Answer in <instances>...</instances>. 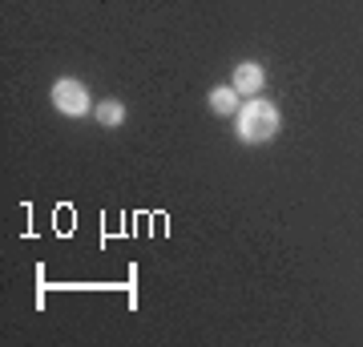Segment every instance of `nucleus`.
I'll return each instance as SVG.
<instances>
[{"label": "nucleus", "mask_w": 363, "mask_h": 347, "mask_svg": "<svg viewBox=\"0 0 363 347\" xmlns=\"http://www.w3.org/2000/svg\"><path fill=\"white\" fill-rule=\"evenodd\" d=\"M234 133H238V142L247 145H262L271 142L274 133H279V126H283V117H279V109H274L267 97H250V101L238 105V117H234Z\"/></svg>", "instance_id": "nucleus-1"}, {"label": "nucleus", "mask_w": 363, "mask_h": 347, "mask_svg": "<svg viewBox=\"0 0 363 347\" xmlns=\"http://www.w3.org/2000/svg\"><path fill=\"white\" fill-rule=\"evenodd\" d=\"M52 109L65 117H85L89 114V89L81 85L77 77H61L57 85H52Z\"/></svg>", "instance_id": "nucleus-2"}, {"label": "nucleus", "mask_w": 363, "mask_h": 347, "mask_svg": "<svg viewBox=\"0 0 363 347\" xmlns=\"http://www.w3.org/2000/svg\"><path fill=\"white\" fill-rule=\"evenodd\" d=\"M230 85L242 93V97H259V93L267 89V69H262L259 61H238V65H234Z\"/></svg>", "instance_id": "nucleus-3"}, {"label": "nucleus", "mask_w": 363, "mask_h": 347, "mask_svg": "<svg viewBox=\"0 0 363 347\" xmlns=\"http://www.w3.org/2000/svg\"><path fill=\"white\" fill-rule=\"evenodd\" d=\"M238 97H242V93L234 89V85H218V89H210V109H214L218 117H234L238 105H242Z\"/></svg>", "instance_id": "nucleus-4"}, {"label": "nucleus", "mask_w": 363, "mask_h": 347, "mask_svg": "<svg viewBox=\"0 0 363 347\" xmlns=\"http://www.w3.org/2000/svg\"><path fill=\"white\" fill-rule=\"evenodd\" d=\"M97 121H101L105 129H117L121 121H125V105L113 101V97H109V101H101V105H97Z\"/></svg>", "instance_id": "nucleus-5"}]
</instances>
